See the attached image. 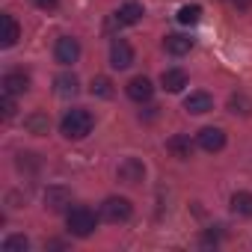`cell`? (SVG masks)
Listing matches in <instances>:
<instances>
[{
	"mask_svg": "<svg viewBox=\"0 0 252 252\" xmlns=\"http://www.w3.org/2000/svg\"><path fill=\"white\" fill-rule=\"evenodd\" d=\"M54 86H57V95H60V98L77 95V77H74V74H60V77L54 80Z\"/></svg>",
	"mask_w": 252,
	"mask_h": 252,
	"instance_id": "20",
	"label": "cell"
},
{
	"mask_svg": "<svg viewBox=\"0 0 252 252\" xmlns=\"http://www.w3.org/2000/svg\"><path fill=\"white\" fill-rule=\"evenodd\" d=\"M199 21H202V6H199V3H187V6L178 9V24L193 27V24H199Z\"/></svg>",
	"mask_w": 252,
	"mask_h": 252,
	"instance_id": "19",
	"label": "cell"
},
{
	"mask_svg": "<svg viewBox=\"0 0 252 252\" xmlns=\"http://www.w3.org/2000/svg\"><path fill=\"white\" fill-rule=\"evenodd\" d=\"M184 110L193 113V116H202V113L214 110V98H211L208 92H190V95L184 98Z\"/></svg>",
	"mask_w": 252,
	"mask_h": 252,
	"instance_id": "12",
	"label": "cell"
},
{
	"mask_svg": "<svg viewBox=\"0 0 252 252\" xmlns=\"http://www.w3.org/2000/svg\"><path fill=\"white\" fill-rule=\"evenodd\" d=\"M30 249V240L24 234H9L3 240V252H27Z\"/></svg>",
	"mask_w": 252,
	"mask_h": 252,
	"instance_id": "22",
	"label": "cell"
},
{
	"mask_svg": "<svg viewBox=\"0 0 252 252\" xmlns=\"http://www.w3.org/2000/svg\"><path fill=\"white\" fill-rule=\"evenodd\" d=\"M143 15H146V12H143V3H137V0H128V3H122V6L116 9L113 18H116L122 27H131V24H137Z\"/></svg>",
	"mask_w": 252,
	"mask_h": 252,
	"instance_id": "8",
	"label": "cell"
},
{
	"mask_svg": "<svg viewBox=\"0 0 252 252\" xmlns=\"http://www.w3.org/2000/svg\"><path fill=\"white\" fill-rule=\"evenodd\" d=\"M131 202L125 199V196H110L104 205H101V217L107 220V222H125L131 217Z\"/></svg>",
	"mask_w": 252,
	"mask_h": 252,
	"instance_id": "3",
	"label": "cell"
},
{
	"mask_svg": "<svg viewBox=\"0 0 252 252\" xmlns=\"http://www.w3.org/2000/svg\"><path fill=\"white\" fill-rule=\"evenodd\" d=\"M160 86H163L166 92H181V89L187 86V74H184L181 68H166V71L160 74Z\"/></svg>",
	"mask_w": 252,
	"mask_h": 252,
	"instance_id": "15",
	"label": "cell"
},
{
	"mask_svg": "<svg viewBox=\"0 0 252 252\" xmlns=\"http://www.w3.org/2000/svg\"><path fill=\"white\" fill-rule=\"evenodd\" d=\"M68 205H71V190H68V187L51 184V187L45 190V208H48L51 214H63Z\"/></svg>",
	"mask_w": 252,
	"mask_h": 252,
	"instance_id": "4",
	"label": "cell"
},
{
	"mask_svg": "<svg viewBox=\"0 0 252 252\" xmlns=\"http://www.w3.org/2000/svg\"><path fill=\"white\" fill-rule=\"evenodd\" d=\"M33 3H36L39 9H57V3H60V0H33Z\"/></svg>",
	"mask_w": 252,
	"mask_h": 252,
	"instance_id": "25",
	"label": "cell"
},
{
	"mask_svg": "<svg viewBox=\"0 0 252 252\" xmlns=\"http://www.w3.org/2000/svg\"><path fill=\"white\" fill-rule=\"evenodd\" d=\"M131 63H134V48L125 42V39H116L110 45V65L122 71V68H128Z\"/></svg>",
	"mask_w": 252,
	"mask_h": 252,
	"instance_id": "7",
	"label": "cell"
},
{
	"mask_svg": "<svg viewBox=\"0 0 252 252\" xmlns=\"http://www.w3.org/2000/svg\"><path fill=\"white\" fill-rule=\"evenodd\" d=\"M228 110H231V113H240V116H249V113H252V101L237 92V95L228 98Z\"/></svg>",
	"mask_w": 252,
	"mask_h": 252,
	"instance_id": "21",
	"label": "cell"
},
{
	"mask_svg": "<svg viewBox=\"0 0 252 252\" xmlns=\"http://www.w3.org/2000/svg\"><path fill=\"white\" fill-rule=\"evenodd\" d=\"M65 222H68V231H71L74 237H89V234L95 231V225H98L95 214H92L86 205L71 208V211H68V217H65Z\"/></svg>",
	"mask_w": 252,
	"mask_h": 252,
	"instance_id": "2",
	"label": "cell"
},
{
	"mask_svg": "<svg viewBox=\"0 0 252 252\" xmlns=\"http://www.w3.org/2000/svg\"><path fill=\"white\" fill-rule=\"evenodd\" d=\"M0 110H3V119H12L15 116V95L3 92V98H0Z\"/></svg>",
	"mask_w": 252,
	"mask_h": 252,
	"instance_id": "24",
	"label": "cell"
},
{
	"mask_svg": "<svg viewBox=\"0 0 252 252\" xmlns=\"http://www.w3.org/2000/svg\"><path fill=\"white\" fill-rule=\"evenodd\" d=\"M54 57H57L60 65H71V63H77V60H80V42L71 39V36L57 39V45H54Z\"/></svg>",
	"mask_w": 252,
	"mask_h": 252,
	"instance_id": "6",
	"label": "cell"
},
{
	"mask_svg": "<svg viewBox=\"0 0 252 252\" xmlns=\"http://www.w3.org/2000/svg\"><path fill=\"white\" fill-rule=\"evenodd\" d=\"M92 125H95L92 113L83 110V107H74V110H68V113L63 116L60 131H63V137H68V140H83V137L92 134Z\"/></svg>",
	"mask_w": 252,
	"mask_h": 252,
	"instance_id": "1",
	"label": "cell"
},
{
	"mask_svg": "<svg viewBox=\"0 0 252 252\" xmlns=\"http://www.w3.org/2000/svg\"><path fill=\"white\" fill-rule=\"evenodd\" d=\"M231 211H234L237 217H252V193L237 190V193L231 196Z\"/></svg>",
	"mask_w": 252,
	"mask_h": 252,
	"instance_id": "17",
	"label": "cell"
},
{
	"mask_svg": "<svg viewBox=\"0 0 252 252\" xmlns=\"http://www.w3.org/2000/svg\"><path fill=\"white\" fill-rule=\"evenodd\" d=\"M0 86H3L6 95H24V92L30 89V77H27L24 71H9V74H3Z\"/></svg>",
	"mask_w": 252,
	"mask_h": 252,
	"instance_id": "9",
	"label": "cell"
},
{
	"mask_svg": "<svg viewBox=\"0 0 252 252\" xmlns=\"http://www.w3.org/2000/svg\"><path fill=\"white\" fill-rule=\"evenodd\" d=\"M231 3H234L237 9H249V6H252V0H231Z\"/></svg>",
	"mask_w": 252,
	"mask_h": 252,
	"instance_id": "26",
	"label": "cell"
},
{
	"mask_svg": "<svg viewBox=\"0 0 252 252\" xmlns=\"http://www.w3.org/2000/svg\"><path fill=\"white\" fill-rule=\"evenodd\" d=\"M89 92L98 95V98H110V95H113V83H110L107 77H95V80L89 83Z\"/></svg>",
	"mask_w": 252,
	"mask_h": 252,
	"instance_id": "23",
	"label": "cell"
},
{
	"mask_svg": "<svg viewBox=\"0 0 252 252\" xmlns=\"http://www.w3.org/2000/svg\"><path fill=\"white\" fill-rule=\"evenodd\" d=\"M116 175H119V181H125V184H140V181L146 178V163H143L140 158H125V160L119 163Z\"/></svg>",
	"mask_w": 252,
	"mask_h": 252,
	"instance_id": "5",
	"label": "cell"
},
{
	"mask_svg": "<svg viewBox=\"0 0 252 252\" xmlns=\"http://www.w3.org/2000/svg\"><path fill=\"white\" fill-rule=\"evenodd\" d=\"M125 89H128V98H131V101H140V104H143V101H149V98L155 95L152 80H149V77H143V74H140V77H134Z\"/></svg>",
	"mask_w": 252,
	"mask_h": 252,
	"instance_id": "11",
	"label": "cell"
},
{
	"mask_svg": "<svg viewBox=\"0 0 252 252\" xmlns=\"http://www.w3.org/2000/svg\"><path fill=\"white\" fill-rule=\"evenodd\" d=\"M225 146V134L220 131V128H202L199 131V149H205V152H220Z\"/></svg>",
	"mask_w": 252,
	"mask_h": 252,
	"instance_id": "13",
	"label": "cell"
},
{
	"mask_svg": "<svg viewBox=\"0 0 252 252\" xmlns=\"http://www.w3.org/2000/svg\"><path fill=\"white\" fill-rule=\"evenodd\" d=\"M166 149L175 155V158H181V160H187L190 155H193V143H190V137H181V134H175V137H169V143H166Z\"/></svg>",
	"mask_w": 252,
	"mask_h": 252,
	"instance_id": "16",
	"label": "cell"
},
{
	"mask_svg": "<svg viewBox=\"0 0 252 252\" xmlns=\"http://www.w3.org/2000/svg\"><path fill=\"white\" fill-rule=\"evenodd\" d=\"M163 45H166V51H169L172 57H184V54H190L193 39H190V36H184V33H169V36L163 39Z\"/></svg>",
	"mask_w": 252,
	"mask_h": 252,
	"instance_id": "14",
	"label": "cell"
},
{
	"mask_svg": "<svg viewBox=\"0 0 252 252\" xmlns=\"http://www.w3.org/2000/svg\"><path fill=\"white\" fill-rule=\"evenodd\" d=\"M21 36V27L12 15H0V48H12Z\"/></svg>",
	"mask_w": 252,
	"mask_h": 252,
	"instance_id": "10",
	"label": "cell"
},
{
	"mask_svg": "<svg viewBox=\"0 0 252 252\" xmlns=\"http://www.w3.org/2000/svg\"><path fill=\"white\" fill-rule=\"evenodd\" d=\"M24 128H27L30 134H36V137H42V134H48L51 122H48V116H45V113H30V116L24 119Z\"/></svg>",
	"mask_w": 252,
	"mask_h": 252,
	"instance_id": "18",
	"label": "cell"
}]
</instances>
